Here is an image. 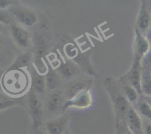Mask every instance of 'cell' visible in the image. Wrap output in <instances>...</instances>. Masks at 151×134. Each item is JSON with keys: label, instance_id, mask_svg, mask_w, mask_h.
I'll use <instances>...</instances> for the list:
<instances>
[{"label": "cell", "instance_id": "cell-7", "mask_svg": "<svg viewBox=\"0 0 151 134\" xmlns=\"http://www.w3.org/2000/svg\"><path fill=\"white\" fill-rule=\"evenodd\" d=\"M11 32L13 40L19 47L27 48L30 44V35L29 32L20 25L13 24L11 25Z\"/></svg>", "mask_w": 151, "mask_h": 134}, {"label": "cell", "instance_id": "cell-3", "mask_svg": "<svg viewBox=\"0 0 151 134\" xmlns=\"http://www.w3.org/2000/svg\"><path fill=\"white\" fill-rule=\"evenodd\" d=\"M92 95L90 90L88 88L78 94L72 100H66L63 108L75 107L77 109H86L92 105Z\"/></svg>", "mask_w": 151, "mask_h": 134}, {"label": "cell", "instance_id": "cell-23", "mask_svg": "<svg viewBox=\"0 0 151 134\" xmlns=\"http://www.w3.org/2000/svg\"><path fill=\"white\" fill-rule=\"evenodd\" d=\"M143 65L145 66H151V50L142 60Z\"/></svg>", "mask_w": 151, "mask_h": 134}, {"label": "cell", "instance_id": "cell-9", "mask_svg": "<svg viewBox=\"0 0 151 134\" xmlns=\"http://www.w3.org/2000/svg\"><path fill=\"white\" fill-rule=\"evenodd\" d=\"M67 124V118L62 116L47 122L46 128L48 134H66Z\"/></svg>", "mask_w": 151, "mask_h": 134}, {"label": "cell", "instance_id": "cell-13", "mask_svg": "<svg viewBox=\"0 0 151 134\" xmlns=\"http://www.w3.org/2000/svg\"><path fill=\"white\" fill-rule=\"evenodd\" d=\"M31 85H32V90L36 94H41L44 93L47 87L45 76L38 75L34 72L31 80Z\"/></svg>", "mask_w": 151, "mask_h": 134}, {"label": "cell", "instance_id": "cell-20", "mask_svg": "<svg viewBox=\"0 0 151 134\" xmlns=\"http://www.w3.org/2000/svg\"><path fill=\"white\" fill-rule=\"evenodd\" d=\"M18 104H19V102H17L14 99L8 97L3 93H1V97H0V108H1V110L7 109Z\"/></svg>", "mask_w": 151, "mask_h": 134}, {"label": "cell", "instance_id": "cell-11", "mask_svg": "<svg viewBox=\"0 0 151 134\" xmlns=\"http://www.w3.org/2000/svg\"><path fill=\"white\" fill-rule=\"evenodd\" d=\"M126 119L128 127L134 133L139 134L141 133L142 126V119L139 113L134 110V108L131 105L130 106L128 113H127Z\"/></svg>", "mask_w": 151, "mask_h": 134}, {"label": "cell", "instance_id": "cell-29", "mask_svg": "<svg viewBox=\"0 0 151 134\" xmlns=\"http://www.w3.org/2000/svg\"><path fill=\"white\" fill-rule=\"evenodd\" d=\"M66 134H69V133H66Z\"/></svg>", "mask_w": 151, "mask_h": 134}, {"label": "cell", "instance_id": "cell-8", "mask_svg": "<svg viewBox=\"0 0 151 134\" xmlns=\"http://www.w3.org/2000/svg\"><path fill=\"white\" fill-rule=\"evenodd\" d=\"M129 80L131 85L134 87L139 94H142V72L141 71V61L134 59L132 68L129 74Z\"/></svg>", "mask_w": 151, "mask_h": 134}, {"label": "cell", "instance_id": "cell-12", "mask_svg": "<svg viewBox=\"0 0 151 134\" xmlns=\"http://www.w3.org/2000/svg\"><path fill=\"white\" fill-rule=\"evenodd\" d=\"M65 96L61 92H54L50 94L47 100V109L50 112H56L64 107Z\"/></svg>", "mask_w": 151, "mask_h": 134}, {"label": "cell", "instance_id": "cell-27", "mask_svg": "<svg viewBox=\"0 0 151 134\" xmlns=\"http://www.w3.org/2000/svg\"><path fill=\"white\" fill-rule=\"evenodd\" d=\"M145 101L147 102V103H149V104H150V105L151 106V97H145Z\"/></svg>", "mask_w": 151, "mask_h": 134}, {"label": "cell", "instance_id": "cell-5", "mask_svg": "<svg viewBox=\"0 0 151 134\" xmlns=\"http://www.w3.org/2000/svg\"><path fill=\"white\" fill-rule=\"evenodd\" d=\"M29 107L31 116L33 120V125L35 128H38L41 123L42 110H41V102L38 97V94L31 91L29 94Z\"/></svg>", "mask_w": 151, "mask_h": 134}, {"label": "cell", "instance_id": "cell-15", "mask_svg": "<svg viewBox=\"0 0 151 134\" xmlns=\"http://www.w3.org/2000/svg\"><path fill=\"white\" fill-rule=\"evenodd\" d=\"M59 72L66 79H69L79 73V69L71 62H65L60 65Z\"/></svg>", "mask_w": 151, "mask_h": 134}, {"label": "cell", "instance_id": "cell-2", "mask_svg": "<svg viewBox=\"0 0 151 134\" xmlns=\"http://www.w3.org/2000/svg\"><path fill=\"white\" fill-rule=\"evenodd\" d=\"M7 10L10 16L23 26L31 27L38 21L37 14L29 8L19 6H12Z\"/></svg>", "mask_w": 151, "mask_h": 134}, {"label": "cell", "instance_id": "cell-10", "mask_svg": "<svg viewBox=\"0 0 151 134\" xmlns=\"http://www.w3.org/2000/svg\"><path fill=\"white\" fill-rule=\"evenodd\" d=\"M88 82L85 80L73 81L66 85L63 94L68 99L67 100H72L78 94L88 89Z\"/></svg>", "mask_w": 151, "mask_h": 134}, {"label": "cell", "instance_id": "cell-25", "mask_svg": "<svg viewBox=\"0 0 151 134\" xmlns=\"http://www.w3.org/2000/svg\"><path fill=\"white\" fill-rule=\"evenodd\" d=\"M145 134H151V124H148L145 127Z\"/></svg>", "mask_w": 151, "mask_h": 134}, {"label": "cell", "instance_id": "cell-28", "mask_svg": "<svg viewBox=\"0 0 151 134\" xmlns=\"http://www.w3.org/2000/svg\"><path fill=\"white\" fill-rule=\"evenodd\" d=\"M126 134H134V133L133 132L132 130H131V129H128L127 130V131H126Z\"/></svg>", "mask_w": 151, "mask_h": 134}, {"label": "cell", "instance_id": "cell-21", "mask_svg": "<svg viewBox=\"0 0 151 134\" xmlns=\"http://www.w3.org/2000/svg\"><path fill=\"white\" fill-rule=\"evenodd\" d=\"M138 109L140 114L142 115L147 119H151V106L145 100L139 105Z\"/></svg>", "mask_w": 151, "mask_h": 134}, {"label": "cell", "instance_id": "cell-19", "mask_svg": "<svg viewBox=\"0 0 151 134\" xmlns=\"http://www.w3.org/2000/svg\"><path fill=\"white\" fill-rule=\"evenodd\" d=\"M123 91L125 98L131 103L137 102L138 100V94L137 90L131 85H125L123 87Z\"/></svg>", "mask_w": 151, "mask_h": 134}, {"label": "cell", "instance_id": "cell-4", "mask_svg": "<svg viewBox=\"0 0 151 134\" xmlns=\"http://www.w3.org/2000/svg\"><path fill=\"white\" fill-rule=\"evenodd\" d=\"M150 44L147 37L142 34L138 29H135V41H134V59L141 61L150 51Z\"/></svg>", "mask_w": 151, "mask_h": 134}, {"label": "cell", "instance_id": "cell-16", "mask_svg": "<svg viewBox=\"0 0 151 134\" xmlns=\"http://www.w3.org/2000/svg\"><path fill=\"white\" fill-rule=\"evenodd\" d=\"M47 87L51 90H55L60 85V77L58 73L50 68L45 76Z\"/></svg>", "mask_w": 151, "mask_h": 134}, {"label": "cell", "instance_id": "cell-1", "mask_svg": "<svg viewBox=\"0 0 151 134\" xmlns=\"http://www.w3.org/2000/svg\"><path fill=\"white\" fill-rule=\"evenodd\" d=\"M28 77L24 72L21 69L10 70L8 69L7 72L3 75L1 79L2 88L4 91L10 94L18 95L24 92L27 88Z\"/></svg>", "mask_w": 151, "mask_h": 134}, {"label": "cell", "instance_id": "cell-24", "mask_svg": "<svg viewBox=\"0 0 151 134\" xmlns=\"http://www.w3.org/2000/svg\"><path fill=\"white\" fill-rule=\"evenodd\" d=\"M116 134H124V129L122 128V124L120 123V122H117L116 124Z\"/></svg>", "mask_w": 151, "mask_h": 134}, {"label": "cell", "instance_id": "cell-18", "mask_svg": "<svg viewBox=\"0 0 151 134\" xmlns=\"http://www.w3.org/2000/svg\"><path fill=\"white\" fill-rule=\"evenodd\" d=\"M142 90L146 97H151V74L147 70H144L142 72Z\"/></svg>", "mask_w": 151, "mask_h": 134}, {"label": "cell", "instance_id": "cell-26", "mask_svg": "<svg viewBox=\"0 0 151 134\" xmlns=\"http://www.w3.org/2000/svg\"><path fill=\"white\" fill-rule=\"evenodd\" d=\"M147 40H148L149 43H150V46H151V28H150V30H149V32H147Z\"/></svg>", "mask_w": 151, "mask_h": 134}, {"label": "cell", "instance_id": "cell-17", "mask_svg": "<svg viewBox=\"0 0 151 134\" xmlns=\"http://www.w3.org/2000/svg\"><path fill=\"white\" fill-rule=\"evenodd\" d=\"M31 60V54L29 52H25L17 57L14 63L10 67V70L21 69L22 68L27 67Z\"/></svg>", "mask_w": 151, "mask_h": 134}, {"label": "cell", "instance_id": "cell-14", "mask_svg": "<svg viewBox=\"0 0 151 134\" xmlns=\"http://www.w3.org/2000/svg\"><path fill=\"white\" fill-rule=\"evenodd\" d=\"M129 102L128 101L125 96L118 95L117 97L115 100V108L117 111V115L119 118H126L127 113L131 105L129 104Z\"/></svg>", "mask_w": 151, "mask_h": 134}, {"label": "cell", "instance_id": "cell-6", "mask_svg": "<svg viewBox=\"0 0 151 134\" xmlns=\"http://www.w3.org/2000/svg\"><path fill=\"white\" fill-rule=\"evenodd\" d=\"M151 27V16L146 1H142L137 19V29L145 35L148 32Z\"/></svg>", "mask_w": 151, "mask_h": 134}, {"label": "cell", "instance_id": "cell-22", "mask_svg": "<svg viewBox=\"0 0 151 134\" xmlns=\"http://www.w3.org/2000/svg\"><path fill=\"white\" fill-rule=\"evenodd\" d=\"M13 1H0V8L1 10H4V9H8L9 7H12L13 6Z\"/></svg>", "mask_w": 151, "mask_h": 134}]
</instances>
